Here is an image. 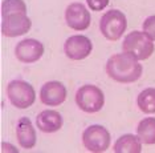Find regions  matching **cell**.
Wrapping results in <instances>:
<instances>
[{"label":"cell","instance_id":"4","mask_svg":"<svg viewBox=\"0 0 155 153\" xmlns=\"http://www.w3.org/2000/svg\"><path fill=\"white\" fill-rule=\"evenodd\" d=\"M127 27V20H126L125 13L118 9L107 11L104 16L101 17L100 28L105 39L110 41H115L123 35Z\"/></svg>","mask_w":155,"mask_h":153},{"label":"cell","instance_id":"12","mask_svg":"<svg viewBox=\"0 0 155 153\" xmlns=\"http://www.w3.org/2000/svg\"><path fill=\"white\" fill-rule=\"evenodd\" d=\"M37 128L44 133H54L61 129L62 127V117L57 111L47 109L38 113L36 119Z\"/></svg>","mask_w":155,"mask_h":153},{"label":"cell","instance_id":"11","mask_svg":"<svg viewBox=\"0 0 155 153\" xmlns=\"http://www.w3.org/2000/svg\"><path fill=\"white\" fill-rule=\"evenodd\" d=\"M40 100L48 106L61 105L66 100V88L60 81H48L40 89Z\"/></svg>","mask_w":155,"mask_h":153},{"label":"cell","instance_id":"18","mask_svg":"<svg viewBox=\"0 0 155 153\" xmlns=\"http://www.w3.org/2000/svg\"><path fill=\"white\" fill-rule=\"evenodd\" d=\"M143 32L151 40H155V15L147 17L143 21Z\"/></svg>","mask_w":155,"mask_h":153},{"label":"cell","instance_id":"17","mask_svg":"<svg viewBox=\"0 0 155 153\" xmlns=\"http://www.w3.org/2000/svg\"><path fill=\"white\" fill-rule=\"evenodd\" d=\"M12 13H27V5L23 0H4L2 4V16Z\"/></svg>","mask_w":155,"mask_h":153},{"label":"cell","instance_id":"14","mask_svg":"<svg viewBox=\"0 0 155 153\" xmlns=\"http://www.w3.org/2000/svg\"><path fill=\"white\" fill-rule=\"evenodd\" d=\"M142 151V141L135 134H123L115 141V153H139Z\"/></svg>","mask_w":155,"mask_h":153},{"label":"cell","instance_id":"3","mask_svg":"<svg viewBox=\"0 0 155 153\" xmlns=\"http://www.w3.org/2000/svg\"><path fill=\"white\" fill-rule=\"evenodd\" d=\"M76 104L81 111L86 113H96L101 111L105 104V96L96 85H84L76 93Z\"/></svg>","mask_w":155,"mask_h":153},{"label":"cell","instance_id":"7","mask_svg":"<svg viewBox=\"0 0 155 153\" xmlns=\"http://www.w3.org/2000/svg\"><path fill=\"white\" fill-rule=\"evenodd\" d=\"M31 19L27 13H12L4 16L2 21V32L7 37H17L31 30Z\"/></svg>","mask_w":155,"mask_h":153},{"label":"cell","instance_id":"19","mask_svg":"<svg viewBox=\"0 0 155 153\" xmlns=\"http://www.w3.org/2000/svg\"><path fill=\"white\" fill-rule=\"evenodd\" d=\"M87 5L93 11H102L109 4V0H86Z\"/></svg>","mask_w":155,"mask_h":153},{"label":"cell","instance_id":"9","mask_svg":"<svg viewBox=\"0 0 155 153\" xmlns=\"http://www.w3.org/2000/svg\"><path fill=\"white\" fill-rule=\"evenodd\" d=\"M44 53V45L40 41L35 40V39H25L17 43L15 48L16 59L21 63L29 64L35 63L41 59Z\"/></svg>","mask_w":155,"mask_h":153},{"label":"cell","instance_id":"10","mask_svg":"<svg viewBox=\"0 0 155 153\" xmlns=\"http://www.w3.org/2000/svg\"><path fill=\"white\" fill-rule=\"evenodd\" d=\"M66 24L74 31H84L90 26V13L81 3H72L65 11Z\"/></svg>","mask_w":155,"mask_h":153},{"label":"cell","instance_id":"5","mask_svg":"<svg viewBox=\"0 0 155 153\" xmlns=\"http://www.w3.org/2000/svg\"><path fill=\"white\" fill-rule=\"evenodd\" d=\"M8 99L13 106L19 109H25L35 103L36 95L31 84L23 80H13L7 87Z\"/></svg>","mask_w":155,"mask_h":153},{"label":"cell","instance_id":"15","mask_svg":"<svg viewBox=\"0 0 155 153\" xmlns=\"http://www.w3.org/2000/svg\"><path fill=\"white\" fill-rule=\"evenodd\" d=\"M137 133L143 144L153 145L155 144V117H147L143 119L138 124Z\"/></svg>","mask_w":155,"mask_h":153},{"label":"cell","instance_id":"8","mask_svg":"<svg viewBox=\"0 0 155 153\" xmlns=\"http://www.w3.org/2000/svg\"><path fill=\"white\" fill-rule=\"evenodd\" d=\"M93 44L84 35H74L70 36L65 41L64 52L70 60H84L91 53Z\"/></svg>","mask_w":155,"mask_h":153},{"label":"cell","instance_id":"2","mask_svg":"<svg viewBox=\"0 0 155 153\" xmlns=\"http://www.w3.org/2000/svg\"><path fill=\"white\" fill-rule=\"evenodd\" d=\"M122 48L125 53H129L134 59L147 60L154 53V43L144 32L133 31L123 40Z\"/></svg>","mask_w":155,"mask_h":153},{"label":"cell","instance_id":"1","mask_svg":"<svg viewBox=\"0 0 155 153\" xmlns=\"http://www.w3.org/2000/svg\"><path fill=\"white\" fill-rule=\"evenodd\" d=\"M106 73L118 83H134L142 75V65L129 53H115L107 60Z\"/></svg>","mask_w":155,"mask_h":153},{"label":"cell","instance_id":"13","mask_svg":"<svg viewBox=\"0 0 155 153\" xmlns=\"http://www.w3.org/2000/svg\"><path fill=\"white\" fill-rule=\"evenodd\" d=\"M16 136L20 147L24 149H31L36 145V130L32 127V123L28 117L20 119L16 128Z\"/></svg>","mask_w":155,"mask_h":153},{"label":"cell","instance_id":"6","mask_svg":"<svg viewBox=\"0 0 155 153\" xmlns=\"http://www.w3.org/2000/svg\"><path fill=\"white\" fill-rule=\"evenodd\" d=\"M82 143L89 152H105L110 145V133L102 125H90L82 134Z\"/></svg>","mask_w":155,"mask_h":153},{"label":"cell","instance_id":"16","mask_svg":"<svg viewBox=\"0 0 155 153\" xmlns=\"http://www.w3.org/2000/svg\"><path fill=\"white\" fill-rule=\"evenodd\" d=\"M137 103L143 113H155V88H147L142 91L137 99Z\"/></svg>","mask_w":155,"mask_h":153}]
</instances>
